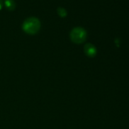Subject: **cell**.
I'll use <instances>...</instances> for the list:
<instances>
[{
  "mask_svg": "<svg viewBox=\"0 0 129 129\" xmlns=\"http://www.w3.org/2000/svg\"><path fill=\"white\" fill-rule=\"evenodd\" d=\"M57 13L58 15L62 18L66 17V16H67V14H68L67 13L66 10L64 8H58Z\"/></svg>",
  "mask_w": 129,
  "mask_h": 129,
  "instance_id": "obj_5",
  "label": "cell"
},
{
  "mask_svg": "<svg viewBox=\"0 0 129 129\" xmlns=\"http://www.w3.org/2000/svg\"><path fill=\"white\" fill-rule=\"evenodd\" d=\"M86 37V31L82 27H76L71 31V40L75 44H82L85 41Z\"/></svg>",
  "mask_w": 129,
  "mask_h": 129,
  "instance_id": "obj_2",
  "label": "cell"
},
{
  "mask_svg": "<svg viewBox=\"0 0 129 129\" xmlns=\"http://www.w3.org/2000/svg\"><path fill=\"white\" fill-rule=\"evenodd\" d=\"M23 31L29 35L36 34L40 28V21L35 17H30L26 19L22 25Z\"/></svg>",
  "mask_w": 129,
  "mask_h": 129,
  "instance_id": "obj_1",
  "label": "cell"
},
{
  "mask_svg": "<svg viewBox=\"0 0 129 129\" xmlns=\"http://www.w3.org/2000/svg\"><path fill=\"white\" fill-rule=\"evenodd\" d=\"M84 52L87 56L93 57L96 55L97 50L95 47L91 44H87L84 47Z\"/></svg>",
  "mask_w": 129,
  "mask_h": 129,
  "instance_id": "obj_3",
  "label": "cell"
},
{
  "mask_svg": "<svg viewBox=\"0 0 129 129\" xmlns=\"http://www.w3.org/2000/svg\"><path fill=\"white\" fill-rule=\"evenodd\" d=\"M5 5L6 8L10 11H13L16 7V4L13 0H5Z\"/></svg>",
  "mask_w": 129,
  "mask_h": 129,
  "instance_id": "obj_4",
  "label": "cell"
},
{
  "mask_svg": "<svg viewBox=\"0 0 129 129\" xmlns=\"http://www.w3.org/2000/svg\"><path fill=\"white\" fill-rule=\"evenodd\" d=\"M3 6V2L2 0H0V10L2 9Z\"/></svg>",
  "mask_w": 129,
  "mask_h": 129,
  "instance_id": "obj_6",
  "label": "cell"
}]
</instances>
